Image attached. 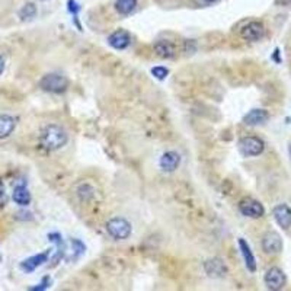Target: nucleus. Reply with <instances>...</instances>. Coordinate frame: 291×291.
Returning a JSON list of instances; mask_svg holds the SVG:
<instances>
[{"instance_id": "nucleus-5", "label": "nucleus", "mask_w": 291, "mask_h": 291, "mask_svg": "<svg viewBox=\"0 0 291 291\" xmlns=\"http://www.w3.org/2000/svg\"><path fill=\"white\" fill-rule=\"evenodd\" d=\"M264 281H265V285H267L268 290L278 291L281 288H284L287 278H285V274L282 272V269H279L278 267H272L265 272Z\"/></svg>"}, {"instance_id": "nucleus-24", "label": "nucleus", "mask_w": 291, "mask_h": 291, "mask_svg": "<svg viewBox=\"0 0 291 291\" xmlns=\"http://www.w3.org/2000/svg\"><path fill=\"white\" fill-rule=\"evenodd\" d=\"M79 6H77V3L74 2V0H69V11L73 13V16L74 18H77V12H79Z\"/></svg>"}, {"instance_id": "nucleus-2", "label": "nucleus", "mask_w": 291, "mask_h": 291, "mask_svg": "<svg viewBox=\"0 0 291 291\" xmlns=\"http://www.w3.org/2000/svg\"><path fill=\"white\" fill-rule=\"evenodd\" d=\"M39 88L50 93H63L69 88V80L58 73H48L39 80Z\"/></svg>"}, {"instance_id": "nucleus-6", "label": "nucleus", "mask_w": 291, "mask_h": 291, "mask_svg": "<svg viewBox=\"0 0 291 291\" xmlns=\"http://www.w3.org/2000/svg\"><path fill=\"white\" fill-rule=\"evenodd\" d=\"M239 211L249 219H259L265 214L264 205L252 198H244L239 202Z\"/></svg>"}, {"instance_id": "nucleus-14", "label": "nucleus", "mask_w": 291, "mask_h": 291, "mask_svg": "<svg viewBox=\"0 0 291 291\" xmlns=\"http://www.w3.org/2000/svg\"><path fill=\"white\" fill-rule=\"evenodd\" d=\"M47 261H48V252H43V254L31 256L26 261H23L22 264H21V268L25 272H32L38 267H41L43 264H46Z\"/></svg>"}, {"instance_id": "nucleus-21", "label": "nucleus", "mask_w": 291, "mask_h": 291, "mask_svg": "<svg viewBox=\"0 0 291 291\" xmlns=\"http://www.w3.org/2000/svg\"><path fill=\"white\" fill-rule=\"evenodd\" d=\"M35 15H36V8H35L34 3H26V5H23V8L19 11V18H21L22 21H29V19L35 18Z\"/></svg>"}, {"instance_id": "nucleus-22", "label": "nucleus", "mask_w": 291, "mask_h": 291, "mask_svg": "<svg viewBox=\"0 0 291 291\" xmlns=\"http://www.w3.org/2000/svg\"><path fill=\"white\" fill-rule=\"evenodd\" d=\"M151 74L156 77V79H159V80H163L168 74H169V70L166 69V67H162V66H157V67H154V69H151Z\"/></svg>"}, {"instance_id": "nucleus-26", "label": "nucleus", "mask_w": 291, "mask_h": 291, "mask_svg": "<svg viewBox=\"0 0 291 291\" xmlns=\"http://www.w3.org/2000/svg\"><path fill=\"white\" fill-rule=\"evenodd\" d=\"M3 70H5V60L0 57V74L3 73Z\"/></svg>"}, {"instance_id": "nucleus-15", "label": "nucleus", "mask_w": 291, "mask_h": 291, "mask_svg": "<svg viewBox=\"0 0 291 291\" xmlns=\"http://www.w3.org/2000/svg\"><path fill=\"white\" fill-rule=\"evenodd\" d=\"M239 246H240V252H242V255H243L246 268H247L251 272H255L256 261H255V256H254V254H252V251H251V247H249V244L246 243L243 239H239Z\"/></svg>"}, {"instance_id": "nucleus-27", "label": "nucleus", "mask_w": 291, "mask_h": 291, "mask_svg": "<svg viewBox=\"0 0 291 291\" xmlns=\"http://www.w3.org/2000/svg\"><path fill=\"white\" fill-rule=\"evenodd\" d=\"M3 192H5V186H3V182L0 181V197L3 195Z\"/></svg>"}, {"instance_id": "nucleus-4", "label": "nucleus", "mask_w": 291, "mask_h": 291, "mask_svg": "<svg viewBox=\"0 0 291 291\" xmlns=\"http://www.w3.org/2000/svg\"><path fill=\"white\" fill-rule=\"evenodd\" d=\"M239 149L242 151L243 156L247 157H254V156H259L264 149H265V143L259 137H254V136H247L239 141Z\"/></svg>"}, {"instance_id": "nucleus-1", "label": "nucleus", "mask_w": 291, "mask_h": 291, "mask_svg": "<svg viewBox=\"0 0 291 291\" xmlns=\"http://www.w3.org/2000/svg\"><path fill=\"white\" fill-rule=\"evenodd\" d=\"M69 140V136L66 133L64 128H61L60 126H56V124H51V126H47L43 133H41V146L50 151L58 150L61 149L63 146H66Z\"/></svg>"}, {"instance_id": "nucleus-23", "label": "nucleus", "mask_w": 291, "mask_h": 291, "mask_svg": "<svg viewBox=\"0 0 291 291\" xmlns=\"http://www.w3.org/2000/svg\"><path fill=\"white\" fill-rule=\"evenodd\" d=\"M50 284H51V279H50V277H46V278L43 279V282H41V284H39V285H38V287H32V288H31V290H46V288H48V287H50Z\"/></svg>"}, {"instance_id": "nucleus-9", "label": "nucleus", "mask_w": 291, "mask_h": 291, "mask_svg": "<svg viewBox=\"0 0 291 291\" xmlns=\"http://www.w3.org/2000/svg\"><path fill=\"white\" fill-rule=\"evenodd\" d=\"M204 269H205L207 275L213 278H223L227 274V267L220 258H213V259L205 261Z\"/></svg>"}, {"instance_id": "nucleus-29", "label": "nucleus", "mask_w": 291, "mask_h": 291, "mask_svg": "<svg viewBox=\"0 0 291 291\" xmlns=\"http://www.w3.org/2000/svg\"><path fill=\"white\" fill-rule=\"evenodd\" d=\"M290 156H291V147H290Z\"/></svg>"}, {"instance_id": "nucleus-13", "label": "nucleus", "mask_w": 291, "mask_h": 291, "mask_svg": "<svg viewBox=\"0 0 291 291\" xmlns=\"http://www.w3.org/2000/svg\"><path fill=\"white\" fill-rule=\"evenodd\" d=\"M269 114L265 109H252L243 116V122L246 126H259L267 122Z\"/></svg>"}, {"instance_id": "nucleus-3", "label": "nucleus", "mask_w": 291, "mask_h": 291, "mask_svg": "<svg viewBox=\"0 0 291 291\" xmlns=\"http://www.w3.org/2000/svg\"><path fill=\"white\" fill-rule=\"evenodd\" d=\"M106 232L115 240H126L131 234V224L122 217H115L106 223Z\"/></svg>"}, {"instance_id": "nucleus-12", "label": "nucleus", "mask_w": 291, "mask_h": 291, "mask_svg": "<svg viewBox=\"0 0 291 291\" xmlns=\"http://www.w3.org/2000/svg\"><path fill=\"white\" fill-rule=\"evenodd\" d=\"M179 163H181V156L176 151H166V153H163V156L160 157L159 164H160L162 171H164V172H174V171L178 169Z\"/></svg>"}, {"instance_id": "nucleus-18", "label": "nucleus", "mask_w": 291, "mask_h": 291, "mask_svg": "<svg viewBox=\"0 0 291 291\" xmlns=\"http://www.w3.org/2000/svg\"><path fill=\"white\" fill-rule=\"evenodd\" d=\"M154 51L157 53V56L163 58H171L175 56V47L164 39H160L154 44Z\"/></svg>"}, {"instance_id": "nucleus-16", "label": "nucleus", "mask_w": 291, "mask_h": 291, "mask_svg": "<svg viewBox=\"0 0 291 291\" xmlns=\"http://www.w3.org/2000/svg\"><path fill=\"white\" fill-rule=\"evenodd\" d=\"M12 198L13 201L18 204V205H28L31 202V194L28 191V188L25 185H16L15 189H13V194H12Z\"/></svg>"}, {"instance_id": "nucleus-10", "label": "nucleus", "mask_w": 291, "mask_h": 291, "mask_svg": "<svg viewBox=\"0 0 291 291\" xmlns=\"http://www.w3.org/2000/svg\"><path fill=\"white\" fill-rule=\"evenodd\" d=\"M272 216L275 221L278 223L279 227H282L284 230L291 227V209L287 204H278L277 207L272 210Z\"/></svg>"}, {"instance_id": "nucleus-8", "label": "nucleus", "mask_w": 291, "mask_h": 291, "mask_svg": "<svg viewBox=\"0 0 291 291\" xmlns=\"http://www.w3.org/2000/svg\"><path fill=\"white\" fill-rule=\"evenodd\" d=\"M240 35H242V38L246 39V41L255 43V41H259L261 38H264L265 28H264V25L261 22L252 21V22H249L247 25H244L243 28L240 29Z\"/></svg>"}, {"instance_id": "nucleus-19", "label": "nucleus", "mask_w": 291, "mask_h": 291, "mask_svg": "<svg viewBox=\"0 0 291 291\" xmlns=\"http://www.w3.org/2000/svg\"><path fill=\"white\" fill-rule=\"evenodd\" d=\"M137 0H116L115 9L119 15H130L136 9Z\"/></svg>"}, {"instance_id": "nucleus-20", "label": "nucleus", "mask_w": 291, "mask_h": 291, "mask_svg": "<svg viewBox=\"0 0 291 291\" xmlns=\"http://www.w3.org/2000/svg\"><path fill=\"white\" fill-rule=\"evenodd\" d=\"M48 239L51 242L57 244V255L54 258V261H58L61 256L64 255V251H66V246H64V242H63V237L60 236V233H50L48 234Z\"/></svg>"}, {"instance_id": "nucleus-25", "label": "nucleus", "mask_w": 291, "mask_h": 291, "mask_svg": "<svg viewBox=\"0 0 291 291\" xmlns=\"http://www.w3.org/2000/svg\"><path fill=\"white\" fill-rule=\"evenodd\" d=\"M275 3L278 6H288V5H291V0H275Z\"/></svg>"}, {"instance_id": "nucleus-11", "label": "nucleus", "mask_w": 291, "mask_h": 291, "mask_svg": "<svg viewBox=\"0 0 291 291\" xmlns=\"http://www.w3.org/2000/svg\"><path fill=\"white\" fill-rule=\"evenodd\" d=\"M130 43H131V36L126 29H118L108 38V44L115 50H126L130 46Z\"/></svg>"}, {"instance_id": "nucleus-28", "label": "nucleus", "mask_w": 291, "mask_h": 291, "mask_svg": "<svg viewBox=\"0 0 291 291\" xmlns=\"http://www.w3.org/2000/svg\"><path fill=\"white\" fill-rule=\"evenodd\" d=\"M202 2H205V3H214V2H217V0H202Z\"/></svg>"}, {"instance_id": "nucleus-7", "label": "nucleus", "mask_w": 291, "mask_h": 291, "mask_svg": "<svg viewBox=\"0 0 291 291\" xmlns=\"http://www.w3.org/2000/svg\"><path fill=\"white\" fill-rule=\"evenodd\" d=\"M262 249L268 255H277L282 251V239L278 233L268 232L262 237Z\"/></svg>"}, {"instance_id": "nucleus-17", "label": "nucleus", "mask_w": 291, "mask_h": 291, "mask_svg": "<svg viewBox=\"0 0 291 291\" xmlns=\"http://www.w3.org/2000/svg\"><path fill=\"white\" fill-rule=\"evenodd\" d=\"M16 121L11 115H0V139H6L15 130Z\"/></svg>"}]
</instances>
